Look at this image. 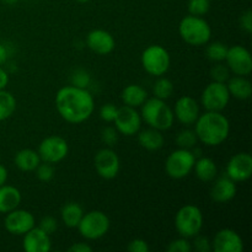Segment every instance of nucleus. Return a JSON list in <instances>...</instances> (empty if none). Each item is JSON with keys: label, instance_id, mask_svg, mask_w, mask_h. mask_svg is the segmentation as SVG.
I'll return each instance as SVG.
<instances>
[{"label": "nucleus", "instance_id": "f257e3e1", "mask_svg": "<svg viewBox=\"0 0 252 252\" xmlns=\"http://www.w3.org/2000/svg\"><path fill=\"white\" fill-rule=\"evenodd\" d=\"M56 108L65 122L79 125L91 117L95 110V101L88 89L68 85L57 93Z\"/></svg>", "mask_w": 252, "mask_h": 252}, {"label": "nucleus", "instance_id": "f03ea898", "mask_svg": "<svg viewBox=\"0 0 252 252\" xmlns=\"http://www.w3.org/2000/svg\"><path fill=\"white\" fill-rule=\"evenodd\" d=\"M194 132L199 142L204 145L218 147L228 139L230 123L221 112L207 111L197 118L194 123Z\"/></svg>", "mask_w": 252, "mask_h": 252}, {"label": "nucleus", "instance_id": "7ed1b4c3", "mask_svg": "<svg viewBox=\"0 0 252 252\" xmlns=\"http://www.w3.org/2000/svg\"><path fill=\"white\" fill-rule=\"evenodd\" d=\"M142 120L149 126L158 130H167L174 125V111L165 102V100L153 97L147 98L142 105Z\"/></svg>", "mask_w": 252, "mask_h": 252}, {"label": "nucleus", "instance_id": "20e7f679", "mask_svg": "<svg viewBox=\"0 0 252 252\" xmlns=\"http://www.w3.org/2000/svg\"><path fill=\"white\" fill-rule=\"evenodd\" d=\"M179 33L187 44L199 47L211 41L212 29L202 16L187 15L180 21Z\"/></svg>", "mask_w": 252, "mask_h": 252}, {"label": "nucleus", "instance_id": "39448f33", "mask_svg": "<svg viewBox=\"0 0 252 252\" xmlns=\"http://www.w3.org/2000/svg\"><path fill=\"white\" fill-rule=\"evenodd\" d=\"M204 218L201 209L193 204H186L177 211L175 216V226L180 236L186 239L194 238L203 228Z\"/></svg>", "mask_w": 252, "mask_h": 252}, {"label": "nucleus", "instance_id": "423d86ee", "mask_svg": "<svg viewBox=\"0 0 252 252\" xmlns=\"http://www.w3.org/2000/svg\"><path fill=\"white\" fill-rule=\"evenodd\" d=\"M142 65L144 70L152 76H162L170 68V54L166 49L159 44L147 47L142 53Z\"/></svg>", "mask_w": 252, "mask_h": 252}, {"label": "nucleus", "instance_id": "0eeeda50", "mask_svg": "<svg viewBox=\"0 0 252 252\" xmlns=\"http://www.w3.org/2000/svg\"><path fill=\"white\" fill-rule=\"evenodd\" d=\"M110 225V219L103 212L91 211L89 213H84L76 228L79 229L80 235L86 240H97L107 234Z\"/></svg>", "mask_w": 252, "mask_h": 252}, {"label": "nucleus", "instance_id": "6e6552de", "mask_svg": "<svg viewBox=\"0 0 252 252\" xmlns=\"http://www.w3.org/2000/svg\"><path fill=\"white\" fill-rule=\"evenodd\" d=\"M196 162V157L192 150L179 148L167 157L165 162V171L171 179L181 180L192 172Z\"/></svg>", "mask_w": 252, "mask_h": 252}, {"label": "nucleus", "instance_id": "1a4fd4ad", "mask_svg": "<svg viewBox=\"0 0 252 252\" xmlns=\"http://www.w3.org/2000/svg\"><path fill=\"white\" fill-rule=\"evenodd\" d=\"M230 97L231 96L225 83L212 81L204 88L201 96V102L206 111L221 112L229 105Z\"/></svg>", "mask_w": 252, "mask_h": 252}, {"label": "nucleus", "instance_id": "9d476101", "mask_svg": "<svg viewBox=\"0 0 252 252\" xmlns=\"http://www.w3.org/2000/svg\"><path fill=\"white\" fill-rule=\"evenodd\" d=\"M38 155L41 161L57 164L66 158L69 153V145L64 138L59 135H51L44 138L38 147Z\"/></svg>", "mask_w": 252, "mask_h": 252}, {"label": "nucleus", "instance_id": "9b49d317", "mask_svg": "<svg viewBox=\"0 0 252 252\" xmlns=\"http://www.w3.org/2000/svg\"><path fill=\"white\" fill-rule=\"evenodd\" d=\"M229 70L235 75L249 76L252 71V58L248 48L235 44L228 48L225 57Z\"/></svg>", "mask_w": 252, "mask_h": 252}, {"label": "nucleus", "instance_id": "f8f14e48", "mask_svg": "<svg viewBox=\"0 0 252 252\" xmlns=\"http://www.w3.org/2000/svg\"><path fill=\"white\" fill-rule=\"evenodd\" d=\"M113 122H115V128L120 134L126 135V137H132L140 130L142 116L134 107L125 105L118 108Z\"/></svg>", "mask_w": 252, "mask_h": 252}, {"label": "nucleus", "instance_id": "ddd939ff", "mask_svg": "<svg viewBox=\"0 0 252 252\" xmlns=\"http://www.w3.org/2000/svg\"><path fill=\"white\" fill-rule=\"evenodd\" d=\"M94 164L98 176L105 180L115 179L120 172V158L111 148H103L98 150L94 158Z\"/></svg>", "mask_w": 252, "mask_h": 252}, {"label": "nucleus", "instance_id": "4468645a", "mask_svg": "<svg viewBox=\"0 0 252 252\" xmlns=\"http://www.w3.org/2000/svg\"><path fill=\"white\" fill-rule=\"evenodd\" d=\"M4 226L7 233L11 235L21 236L31 230L33 226H36V220L31 212L16 208L6 213Z\"/></svg>", "mask_w": 252, "mask_h": 252}, {"label": "nucleus", "instance_id": "2eb2a0df", "mask_svg": "<svg viewBox=\"0 0 252 252\" xmlns=\"http://www.w3.org/2000/svg\"><path fill=\"white\" fill-rule=\"evenodd\" d=\"M252 175V157L249 153L233 155L226 165V176L234 182H244Z\"/></svg>", "mask_w": 252, "mask_h": 252}, {"label": "nucleus", "instance_id": "dca6fc26", "mask_svg": "<svg viewBox=\"0 0 252 252\" xmlns=\"http://www.w3.org/2000/svg\"><path fill=\"white\" fill-rule=\"evenodd\" d=\"M212 250L214 252H241L244 250V241L239 233L233 229H220L214 236Z\"/></svg>", "mask_w": 252, "mask_h": 252}, {"label": "nucleus", "instance_id": "f3484780", "mask_svg": "<svg viewBox=\"0 0 252 252\" xmlns=\"http://www.w3.org/2000/svg\"><path fill=\"white\" fill-rule=\"evenodd\" d=\"M86 46L98 56H107L115 49L116 41L112 34L105 30H93L86 36Z\"/></svg>", "mask_w": 252, "mask_h": 252}, {"label": "nucleus", "instance_id": "a211bd4d", "mask_svg": "<svg viewBox=\"0 0 252 252\" xmlns=\"http://www.w3.org/2000/svg\"><path fill=\"white\" fill-rule=\"evenodd\" d=\"M174 116L181 125H194L199 116L198 102L191 96H181L175 103Z\"/></svg>", "mask_w": 252, "mask_h": 252}, {"label": "nucleus", "instance_id": "6ab92c4d", "mask_svg": "<svg viewBox=\"0 0 252 252\" xmlns=\"http://www.w3.org/2000/svg\"><path fill=\"white\" fill-rule=\"evenodd\" d=\"M22 249L26 252H49L52 249L51 235L39 226H33L31 230L24 234Z\"/></svg>", "mask_w": 252, "mask_h": 252}, {"label": "nucleus", "instance_id": "aec40b11", "mask_svg": "<svg viewBox=\"0 0 252 252\" xmlns=\"http://www.w3.org/2000/svg\"><path fill=\"white\" fill-rule=\"evenodd\" d=\"M236 192L238 189L235 182L228 176H221L214 182L211 189V197L217 203H228L236 196Z\"/></svg>", "mask_w": 252, "mask_h": 252}, {"label": "nucleus", "instance_id": "412c9836", "mask_svg": "<svg viewBox=\"0 0 252 252\" xmlns=\"http://www.w3.org/2000/svg\"><path fill=\"white\" fill-rule=\"evenodd\" d=\"M21 192L14 186L2 185L0 187V213L6 214L14 211L21 203Z\"/></svg>", "mask_w": 252, "mask_h": 252}, {"label": "nucleus", "instance_id": "4be33fe9", "mask_svg": "<svg viewBox=\"0 0 252 252\" xmlns=\"http://www.w3.org/2000/svg\"><path fill=\"white\" fill-rule=\"evenodd\" d=\"M228 90L230 96L238 98V100H248L252 95V85L251 81L246 76L236 75L234 78H229Z\"/></svg>", "mask_w": 252, "mask_h": 252}, {"label": "nucleus", "instance_id": "5701e85b", "mask_svg": "<svg viewBox=\"0 0 252 252\" xmlns=\"http://www.w3.org/2000/svg\"><path fill=\"white\" fill-rule=\"evenodd\" d=\"M41 162L38 153L32 149H22L16 153L14 158V164L19 170L24 172L34 171Z\"/></svg>", "mask_w": 252, "mask_h": 252}, {"label": "nucleus", "instance_id": "b1692460", "mask_svg": "<svg viewBox=\"0 0 252 252\" xmlns=\"http://www.w3.org/2000/svg\"><path fill=\"white\" fill-rule=\"evenodd\" d=\"M138 142L142 145L144 149L149 150V152H157V150L161 149L164 145L165 139L162 135L161 130H158L155 128H149V129H144L138 132Z\"/></svg>", "mask_w": 252, "mask_h": 252}, {"label": "nucleus", "instance_id": "393cba45", "mask_svg": "<svg viewBox=\"0 0 252 252\" xmlns=\"http://www.w3.org/2000/svg\"><path fill=\"white\" fill-rule=\"evenodd\" d=\"M121 98H122L125 105L137 108L147 101L148 93L143 86L137 85V84H130L123 89Z\"/></svg>", "mask_w": 252, "mask_h": 252}, {"label": "nucleus", "instance_id": "a878e982", "mask_svg": "<svg viewBox=\"0 0 252 252\" xmlns=\"http://www.w3.org/2000/svg\"><path fill=\"white\" fill-rule=\"evenodd\" d=\"M193 170L197 179L201 180L202 182L213 181L217 177V174H218V167H217V164L214 162V160L206 157L196 159Z\"/></svg>", "mask_w": 252, "mask_h": 252}, {"label": "nucleus", "instance_id": "bb28decb", "mask_svg": "<svg viewBox=\"0 0 252 252\" xmlns=\"http://www.w3.org/2000/svg\"><path fill=\"white\" fill-rule=\"evenodd\" d=\"M84 216V209L76 202H69L65 206H63L61 211V217L63 223L68 228H76L80 223L81 218Z\"/></svg>", "mask_w": 252, "mask_h": 252}, {"label": "nucleus", "instance_id": "cd10ccee", "mask_svg": "<svg viewBox=\"0 0 252 252\" xmlns=\"http://www.w3.org/2000/svg\"><path fill=\"white\" fill-rule=\"evenodd\" d=\"M16 110V98L11 93L0 90V122L7 120L14 115Z\"/></svg>", "mask_w": 252, "mask_h": 252}, {"label": "nucleus", "instance_id": "c85d7f7f", "mask_svg": "<svg viewBox=\"0 0 252 252\" xmlns=\"http://www.w3.org/2000/svg\"><path fill=\"white\" fill-rule=\"evenodd\" d=\"M153 94H154V97L160 98V100H167L174 94V84L170 79L159 76V79L155 81L154 86H153Z\"/></svg>", "mask_w": 252, "mask_h": 252}, {"label": "nucleus", "instance_id": "c756f323", "mask_svg": "<svg viewBox=\"0 0 252 252\" xmlns=\"http://www.w3.org/2000/svg\"><path fill=\"white\" fill-rule=\"evenodd\" d=\"M226 52H228V47L225 44L221 43V42H212L207 46L206 56L211 62L220 63V62L225 61Z\"/></svg>", "mask_w": 252, "mask_h": 252}, {"label": "nucleus", "instance_id": "7c9ffc66", "mask_svg": "<svg viewBox=\"0 0 252 252\" xmlns=\"http://www.w3.org/2000/svg\"><path fill=\"white\" fill-rule=\"evenodd\" d=\"M197 142H198V138H197L196 132L192 129L181 130L176 137L177 147L182 148V149L191 150L192 148L196 147Z\"/></svg>", "mask_w": 252, "mask_h": 252}, {"label": "nucleus", "instance_id": "2f4dec72", "mask_svg": "<svg viewBox=\"0 0 252 252\" xmlns=\"http://www.w3.org/2000/svg\"><path fill=\"white\" fill-rule=\"evenodd\" d=\"M91 84V75L88 70L83 68H78L71 73L70 85L76 88L88 89Z\"/></svg>", "mask_w": 252, "mask_h": 252}, {"label": "nucleus", "instance_id": "473e14b6", "mask_svg": "<svg viewBox=\"0 0 252 252\" xmlns=\"http://www.w3.org/2000/svg\"><path fill=\"white\" fill-rule=\"evenodd\" d=\"M189 15L204 16L211 9V0H189L187 5Z\"/></svg>", "mask_w": 252, "mask_h": 252}, {"label": "nucleus", "instance_id": "72a5a7b5", "mask_svg": "<svg viewBox=\"0 0 252 252\" xmlns=\"http://www.w3.org/2000/svg\"><path fill=\"white\" fill-rule=\"evenodd\" d=\"M211 78L213 81L217 83H225L230 78V70H229L228 65H223L220 63H217L213 68L211 69Z\"/></svg>", "mask_w": 252, "mask_h": 252}, {"label": "nucleus", "instance_id": "f704fd0d", "mask_svg": "<svg viewBox=\"0 0 252 252\" xmlns=\"http://www.w3.org/2000/svg\"><path fill=\"white\" fill-rule=\"evenodd\" d=\"M34 171H36L37 179L42 182H49L52 181L54 177V167L52 166V164H49V162L43 161V164L39 162V165L36 167Z\"/></svg>", "mask_w": 252, "mask_h": 252}, {"label": "nucleus", "instance_id": "c9c22d12", "mask_svg": "<svg viewBox=\"0 0 252 252\" xmlns=\"http://www.w3.org/2000/svg\"><path fill=\"white\" fill-rule=\"evenodd\" d=\"M101 140L103 144L107 145L108 148H112L118 142V132L115 127H105L101 130Z\"/></svg>", "mask_w": 252, "mask_h": 252}, {"label": "nucleus", "instance_id": "e433bc0d", "mask_svg": "<svg viewBox=\"0 0 252 252\" xmlns=\"http://www.w3.org/2000/svg\"><path fill=\"white\" fill-rule=\"evenodd\" d=\"M167 252H191L192 251V245L189 244V239L186 238H180L176 240L171 241V243L167 245Z\"/></svg>", "mask_w": 252, "mask_h": 252}, {"label": "nucleus", "instance_id": "4c0bfd02", "mask_svg": "<svg viewBox=\"0 0 252 252\" xmlns=\"http://www.w3.org/2000/svg\"><path fill=\"white\" fill-rule=\"evenodd\" d=\"M117 111L118 107L113 105V103H105L100 108V118L107 123L113 122L116 118V115H117Z\"/></svg>", "mask_w": 252, "mask_h": 252}, {"label": "nucleus", "instance_id": "58836bf2", "mask_svg": "<svg viewBox=\"0 0 252 252\" xmlns=\"http://www.w3.org/2000/svg\"><path fill=\"white\" fill-rule=\"evenodd\" d=\"M193 248L197 252H211L212 244L207 236L198 234V235L194 236Z\"/></svg>", "mask_w": 252, "mask_h": 252}, {"label": "nucleus", "instance_id": "ea45409f", "mask_svg": "<svg viewBox=\"0 0 252 252\" xmlns=\"http://www.w3.org/2000/svg\"><path fill=\"white\" fill-rule=\"evenodd\" d=\"M38 226L42 229V230L46 231L48 235H52V234L56 233V230L58 229V221H57L56 218L48 216L41 219Z\"/></svg>", "mask_w": 252, "mask_h": 252}, {"label": "nucleus", "instance_id": "a19ab883", "mask_svg": "<svg viewBox=\"0 0 252 252\" xmlns=\"http://www.w3.org/2000/svg\"><path fill=\"white\" fill-rule=\"evenodd\" d=\"M128 251L129 252H149L150 248L148 243L143 239H134L130 241L127 246Z\"/></svg>", "mask_w": 252, "mask_h": 252}, {"label": "nucleus", "instance_id": "79ce46f5", "mask_svg": "<svg viewBox=\"0 0 252 252\" xmlns=\"http://www.w3.org/2000/svg\"><path fill=\"white\" fill-rule=\"evenodd\" d=\"M240 26L241 29L244 30L248 33H251L252 32V11L250 9L246 10L240 17Z\"/></svg>", "mask_w": 252, "mask_h": 252}, {"label": "nucleus", "instance_id": "37998d69", "mask_svg": "<svg viewBox=\"0 0 252 252\" xmlns=\"http://www.w3.org/2000/svg\"><path fill=\"white\" fill-rule=\"evenodd\" d=\"M93 248L86 243H76L68 249V252H91Z\"/></svg>", "mask_w": 252, "mask_h": 252}, {"label": "nucleus", "instance_id": "c03bdc74", "mask_svg": "<svg viewBox=\"0 0 252 252\" xmlns=\"http://www.w3.org/2000/svg\"><path fill=\"white\" fill-rule=\"evenodd\" d=\"M9 81H10L9 74H7V71L5 70L2 66H0V90H4V89H6Z\"/></svg>", "mask_w": 252, "mask_h": 252}, {"label": "nucleus", "instance_id": "a18cd8bd", "mask_svg": "<svg viewBox=\"0 0 252 252\" xmlns=\"http://www.w3.org/2000/svg\"><path fill=\"white\" fill-rule=\"evenodd\" d=\"M7 176H9V175H7L6 167H5L4 165L0 164V187H1L2 185L6 184Z\"/></svg>", "mask_w": 252, "mask_h": 252}, {"label": "nucleus", "instance_id": "49530a36", "mask_svg": "<svg viewBox=\"0 0 252 252\" xmlns=\"http://www.w3.org/2000/svg\"><path fill=\"white\" fill-rule=\"evenodd\" d=\"M7 61V51L6 47L2 43H0V66L4 65Z\"/></svg>", "mask_w": 252, "mask_h": 252}, {"label": "nucleus", "instance_id": "de8ad7c7", "mask_svg": "<svg viewBox=\"0 0 252 252\" xmlns=\"http://www.w3.org/2000/svg\"><path fill=\"white\" fill-rule=\"evenodd\" d=\"M2 2H4V4H7V5H14V4H16V2H19L20 0H1Z\"/></svg>", "mask_w": 252, "mask_h": 252}, {"label": "nucleus", "instance_id": "09e8293b", "mask_svg": "<svg viewBox=\"0 0 252 252\" xmlns=\"http://www.w3.org/2000/svg\"><path fill=\"white\" fill-rule=\"evenodd\" d=\"M76 2H79V4H86V2H89L90 0H75Z\"/></svg>", "mask_w": 252, "mask_h": 252}]
</instances>
